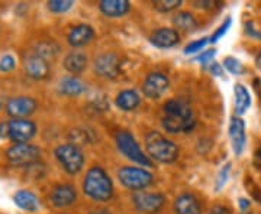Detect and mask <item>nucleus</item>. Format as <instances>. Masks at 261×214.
Wrapping results in <instances>:
<instances>
[{
	"label": "nucleus",
	"instance_id": "nucleus-11",
	"mask_svg": "<svg viewBox=\"0 0 261 214\" xmlns=\"http://www.w3.org/2000/svg\"><path fill=\"white\" fill-rule=\"evenodd\" d=\"M6 110L12 117H28L37 110V102L31 97H16L8 102Z\"/></svg>",
	"mask_w": 261,
	"mask_h": 214
},
{
	"label": "nucleus",
	"instance_id": "nucleus-34",
	"mask_svg": "<svg viewBox=\"0 0 261 214\" xmlns=\"http://www.w3.org/2000/svg\"><path fill=\"white\" fill-rule=\"evenodd\" d=\"M215 49H209V51H206V52H203V54H200V55L197 56L196 59L199 61V63H202V64H205V63H207V61H211L212 58L215 56Z\"/></svg>",
	"mask_w": 261,
	"mask_h": 214
},
{
	"label": "nucleus",
	"instance_id": "nucleus-14",
	"mask_svg": "<svg viewBox=\"0 0 261 214\" xmlns=\"http://www.w3.org/2000/svg\"><path fill=\"white\" fill-rule=\"evenodd\" d=\"M229 136L232 149L237 155H241L245 148V125L241 117H232L229 125Z\"/></svg>",
	"mask_w": 261,
	"mask_h": 214
},
{
	"label": "nucleus",
	"instance_id": "nucleus-1",
	"mask_svg": "<svg viewBox=\"0 0 261 214\" xmlns=\"http://www.w3.org/2000/svg\"><path fill=\"white\" fill-rule=\"evenodd\" d=\"M163 126L171 133L192 131L195 126V116L189 104L180 100H170L166 103Z\"/></svg>",
	"mask_w": 261,
	"mask_h": 214
},
{
	"label": "nucleus",
	"instance_id": "nucleus-40",
	"mask_svg": "<svg viewBox=\"0 0 261 214\" xmlns=\"http://www.w3.org/2000/svg\"><path fill=\"white\" fill-rule=\"evenodd\" d=\"M240 205H241V210L245 211V210L248 208V201H247L245 198H241V200H240Z\"/></svg>",
	"mask_w": 261,
	"mask_h": 214
},
{
	"label": "nucleus",
	"instance_id": "nucleus-17",
	"mask_svg": "<svg viewBox=\"0 0 261 214\" xmlns=\"http://www.w3.org/2000/svg\"><path fill=\"white\" fill-rule=\"evenodd\" d=\"M94 37V30L89 25H79L71 29L68 35V42L71 47H83L87 42H90Z\"/></svg>",
	"mask_w": 261,
	"mask_h": 214
},
{
	"label": "nucleus",
	"instance_id": "nucleus-6",
	"mask_svg": "<svg viewBox=\"0 0 261 214\" xmlns=\"http://www.w3.org/2000/svg\"><path fill=\"white\" fill-rule=\"evenodd\" d=\"M6 155H8V159L12 165L25 167V165H31L35 161H38L41 152L37 146H32L28 143H15L13 146L8 149Z\"/></svg>",
	"mask_w": 261,
	"mask_h": 214
},
{
	"label": "nucleus",
	"instance_id": "nucleus-5",
	"mask_svg": "<svg viewBox=\"0 0 261 214\" xmlns=\"http://www.w3.org/2000/svg\"><path fill=\"white\" fill-rule=\"evenodd\" d=\"M57 159L61 162V165L70 174H77L84 164V157L82 150L75 146L74 143L71 145H61L56 149Z\"/></svg>",
	"mask_w": 261,
	"mask_h": 214
},
{
	"label": "nucleus",
	"instance_id": "nucleus-9",
	"mask_svg": "<svg viewBox=\"0 0 261 214\" xmlns=\"http://www.w3.org/2000/svg\"><path fill=\"white\" fill-rule=\"evenodd\" d=\"M121 70V59L116 54H103L94 61V71L105 78H115Z\"/></svg>",
	"mask_w": 261,
	"mask_h": 214
},
{
	"label": "nucleus",
	"instance_id": "nucleus-28",
	"mask_svg": "<svg viewBox=\"0 0 261 214\" xmlns=\"http://www.w3.org/2000/svg\"><path fill=\"white\" fill-rule=\"evenodd\" d=\"M181 2L180 0H159L154 3V8L159 12H171L180 8Z\"/></svg>",
	"mask_w": 261,
	"mask_h": 214
},
{
	"label": "nucleus",
	"instance_id": "nucleus-8",
	"mask_svg": "<svg viewBox=\"0 0 261 214\" xmlns=\"http://www.w3.org/2000/svg\"><path fill=\"white\" fill-rule=\"evenodd\" d=\"M8 129H9L8 138H10L15 143H27L37 133L35 123L28 119H13L8 123Z\"/></svg>",
	"mask_w": 261,
	"mask_h": 214
},
{
	"label": "nucleus",
	"instance_id": "nucleus-22",
	"mask_svg": "<svg viewBox=\"0 0 261 214\" xmlns=\"http://www.w3.org/2000/svg\"><path fill=\"white\" fill-rule=\"evenodd\" d=\"M13 200H15L16 205L25 211H37L38 207H39L38 198L31 191H19L15 194Z\"/></svg>",
	"mask_w": 261,
	"mask_h": 214
},
{
	"label": "nucleus",
	"instance_id": "nucleus-25",
	"mask_svg": "<svg viewBox=\"0 0 261 214\" xmlns=\"http://www.w3.org/2000/svg\"><path fill=\"white\" fill-rule=\"evenodd\" d=\"M173 23L177 26L178 29L185 30V32H192L197 28V22L193 18V15L187 13V12H180L174 18H173Z\"/></svg>",
	"mask_w": 261,
	"mask_h": 214
},
{
	"label": "nucleus",
	"instance_id": "nucleus-10",
	"mask_svg": "<svg viewBox=\"0 0 261 214\" xmlns=\"http://www.w3.org/2000/svg\"><path fill=\"white\" fill-rule=\"evenodd\" d=\"M134 204L142 213H157L164 204V197L154 193H140L134 196Z\"/></svg>",
	"mask_w": 261,
	"mask_h": 214
},
{
	"label": "nucleus",
	"instance_id": "nucleus-31",
	"mask_svg": "<svg viewBox=\"0 0 261 214\" xmlns=\"http://www.w3.org/2000/svg\"><path fill=\"white\" fill-rule=\"evenodd\" d=\"M229 26H231V18H228L226 20H225L224 23H222V25L219 26V29H218V30L215 32L214 35H212V38H211L209 41H211V42H216V41H219V39H221V38L224 37L225 34L228 32Z\"/></svg>",
	"mask_w": 261,
	"mask_h": 214
},
{
	"label": "nucleus",
	"instance_id": "nucleus-30",
	"mask_svg": "<svg viewBox=\"0 0 261 214\" xmlns=\"http://www.w3.org/2000/svg\"><path fill=\"white\" fill-rule=\"evenodd\" d=\"M15 66H16V63H15V58L13 56H2V59H0V71L2 73H9V71H12L15 68Z\"/></svg>",
	"mask_w": 261,
	"mask_h": 214
},
{
	"label": "nucleus",
	"instance_id": "nucleus-13",
	"mask_svg": "<svg viewBox=\"0 0 261 214\" xmlns=\"http://www.w3.org/2000/svg\"><path fill=\"white\" fill-rule=\"evenodd\" d=\"M23 66H25V73L34 80H42L49 74V66H48L47 59L38 56L37 54L28 56Z\"/></svg>",
	"mask_w": 261,
	"mask_h": 214
},
{
	"label": "nucleus",
	"instance_id": "nucleus-32",
	"mask_svg": "<svg viewBox=\"0 0 261 214\" xmlns=\"http://www.w3.org/2000/svg\"><path fill=\"white\" fill-rule=\"evenodd\" d=\"M207 42H209V39H207V38H203V39H199V41H195V42L189 44L186 47V49H185V54H193V52L200 51Z\"/></svg>",
	"mask_w": 261,
	"mask_h": 214
},
{
	"label": "nucleus",
	"instance_id": "nucleus-23",
	"mask_svg": "<svg viewBox=\"0 0 261 214\" xmlns=\"http://www.w3.org/2000/svg\"><path fill=\"white\" fill-rule=\"evenodd\" d=\"M233 91H235V112L237 114H244L251 104L250 93L241 84H237Z\"/></svg>",
	"mask_w": 261,
	"mask_h": 214
},
{
	"label": "nucleus",
	"instance_id": "nucleus-38",
	"mask_svg": "<svg viewBox=\"0 0 261 214\" xmlns=\"http://www.w3.org/2000/svg\"><path fill=\"white\" fill-rule=\"evenodd\" d=\"M9 129H8V123H2L0 125V136H8Z\"/></svg>",
	"mask_w": 261,
	"mask_h": 214
},
{
	"label": "nucleus",
	"instance_id": "nucleus-16",
	"mask_svg": "<svg viewBox=\"0 0 261 214\" xmlns=\"http://www.w3.org/2000/svg\"><path fill=\"white\" fill-rule=\"evenodd\" d=\"M51 201L56 207H67L75 201V190L71 186H58L51 193Z\"/></svg>",
	"mask_w": 261,
	"mask_h": 214
},
{
	"label": "nucleus",
	"instance_id": "nucleus-39",
	"mask_svg": "<svg viewBox=\"0 0 261 214\" xmlns=\"http://www.w3.org/2000/svg\"><path fill=\"white\" fill-rule=\"evenodd\" d=\"M255 165L261 168V148L257 149L255 152Z\"/></svg>",
	"mask_w": 261,
	"mask_h": 214
},
{
	"label": "nucleus",
	"instance_id": "nucleus-33",
	"mask_svg": "<svg viewBox=\"0 0 261 214\" xmlns=\"http://www.w3.org/2000/svg\"><path fill=\"white\" fill-rule=\"evenodd\" d=\"M229 168H231V165L228 164V165L221 171L219 178H218V181H216V190H218V191L225 186V182H226V179H228V175H229Z\"/></svg>",
	"mask_w": 261,
	"mask_h": 214
},
{
	"label": "nucleus",
	"instance_id": "nucleus-36",
	"mask_svg": "<svg viewBox=\"0 0 261 214\" xmlns=\"http://www.w3.org/2000/svg\"><path fill=\"white\" fill-rule=\"evenodd\" d=\"M245 30H247V34H248V35H251V37L261 38L260 32H255V30H254V25H252L251 22H248V23H247V26H245Z\"/></svg>",
	"mask_w": 261,
	"mask_h": 214
},
{
	"label": "nucleus",
	"instance_id": "nucleus-24",
	"mask_svg": "<svg viewBox=\"0 0 261 214\" xmlns=\"http://www.w3.org/2000/svg\"><path fill=\"white\" fill-rule=\"evenodd\" d=\"M116 104L122 110L129 112V110L137 109V106L140 104V96L134 90H125L116 97Z\"/></svg>",
	"mask_w": 261,
	"mask_h": 214
},
{
	"label": "nucleus",
	"instance_id": "nucleus-18",
	"mask_svg": "<svg viewBox=\"0 0 261 214\" xmlns=\"http://www.w3.org/2000/svg\"><path fill=\"white\" fill-rule=\"evenodd\" d=\"M176 213L177 214H202V207L197 198L192 194H183L176 200Z\"/></svg>",
	"mask_w": 261,
	"mask_h": 214
},
{
	"label": "nucleus",
	"instance_id": "nucleus-4",
	"mask_svg": "<svg viewBox=\"0 0 261 214\" xmlns=\"http://www.w3.org/2000/svg\"><path fill=\"white\" fill-rule=\"evenodd\" d=\"M116 143H118L119 150L126 158H129L130 161H134L137 164H142L144 167H149L151 165V161L141 150L140 145L137 143V140L134 139V136L130 133H128V132H119L116 135Z\"/></svg>",
	"mask_w": 261,
	"mask_h": 214
},
{
	"label": "nucleus",
	"instance_id": "nucleus-37",
	"mask_svg": "<svg viewBox=\"0 0 261 214\" xmlns=\"http://www.w3.org/2000/svg\"><path fill=\"white\" fill-rule=\"evenodd\" d=\"M211 73L215 75H224V73H222V68H221V66L219 64H216V63H214L212 66H211Z\"/></svg>",
	"mask_w": 261,
	"mask_h": 214
},
{
	"label": "nucleus",
	"instance_id": "nucleus-20",
	"mask_svg": "<svg viewBox=\"0 0 261 214\" xmlns=\"http://www.w3.org/2000/svg\"><path fill=\"white\" fill-rule=\"evenodd\" d=\"M58 90L64 96H79L86 91V85L74 77H65L58 84Z\"/></svg>",
	"mask_w": 261,
	"mask_h": 214
},
{
	"label": "nucleus",
	"instance_id": "nucleus-19",
	"mask_svg": "<svg viewBox=\"0 0 261 214\" xmlns=\"http://www.w3.org/2000/svg\"><path fill=\"white\" fill-rule=\"evenodd\" d=\"M129 9L130 5L126 0H103L100 3V10L111 18L123 16Z\"/></svg>",
	"mask_w": 261,
	"mask_h": 214
},
{
	"label": "nucleus",
	"instance_id": "nucleus-29",
	"mask_svg": "<svg viewBox=\"0 0 261 214\" xmlns=\"http://www.w3.org/2000/svg\"><path fill=\"white\" fill-rule=\"evenodd\" d=\"M224 66L225 68L232 73V74H243L244 67L243 64L237 59V58H232V56H226L224 59Z\"/></svg>",
	"mask_w": 261,
	"mask_h": 214
},
{
	"label": "nucleus",
	"instance_id": "nucleus-27",
	"mask_svg": "<svg viewBox=\"0 0 261 214\" xmlns=\"http://www.w3.org/2000/svg\"><path fill=\"white\" fill-rule=\"evenodd\" d=\"M73 6L71 0H53L48 3V9L54 13H64Z\"/></svg>",
	"mask_w": 261,
	"mask_h": 214
},
{
	"label": "nucleus",
	"instance_id": "nucleus-35",
	"mask_svg": "<svg viewBox=\"0 0 261 214\" xmlns=\"http://www.w3.org/2000/svg\"><path fill=\"white\" fill-rule=\"evenodd\" d=\"M209 214H231V211L224 205H215V207L211 208Z\"/></svg>",
	"mask_w": 261,
	"mask_h": 214
},
{
	"label": "nucleus",
	"instance_id": "nucleus-12",
	"mask_svg": "<svg viewBox=\"0 0 261 214\" xmlns=\"http://www.w3.org/2000/svg\"><path fill=\"white\" fill-rule=\"evenodd\" d=\"M168 88V78L161 73H151L144 83V94L149 99H159Z\"/></svg>",
	"mask_w": 261,
	"mask_h": 214
},
{
	"label": "nucleus",
	"instance_id": "nucleus-3",
	"mask_svg": "<svg viewBox=\"0 0 261 214\" xmlns=\"http://www.w3.org/2000/svg\"><path fill=\"white\" fill-rule=\"evenodd\" d=\"M145 146L149 155L163 164H170L178 157L177 146L171 140L166 139L159 132H151L147 135Z\"/></svg>",
	"mask_w": 261,
	"mask_h": 214
},
{
	"label": "nucleus",
	"instance_id": "nucleus-41",
	"mask_svg": "<svg viewBox=\"0 0 261 214\" xmlns=\"http://www.w3.org/2000/svg\"><path fill=\"white\" fill-rule=\"evenodd\" d=\"M255 63H257V67L261 70V52L257 55V61H255Z\"/></svg>",
	"mask_w": 261,
	"mask_h": 214
},
{
	"label": "nucleus",
	"instance_id": "nucleus-2",
	"mask_svg": "<svg viewBox=\"0 0 261 214\" xmlns=\"http://www.w3.org/2000/svg\"><path fill=\"white\" fill-rule=\"evenodd\" d=\"M84 193L96 201H108L113 194L111 178L102 168H92L84 178Z\"/></svg>",
	"mask_w": 261,
	"mask_h": 214
},
{
	"label": "nucleus",
	"instance_id": "nucleus-21",
	"mask_svg": "<svg viewBox=\"0 0 261 214\" xmlns=\"http://www.w3.org/2000/svg\"><path fill=\"white\" fill-rule=\"evenodd\" d=\"M87 66V58L82 52H71L65 56L64 67L71 74H80Z\"/></svg>",
	"mask_w": 261,
	"mask_h": 214
},
{
	"label": "nucleus",
	"instance_id": "nucleus-15",
	"mask_svg": "<svg viewBox=\"0 0 261 214\" xmlns=\"http://www.w3.org/2000/svg\"><path fill=\"white\" fill-rule=\"evenodd\" d=\"M151 44L159 48H171L178 44V34L174 29H159L151 35Z\"/></svg>",
	"mask_w": 261,
	"mask_h": 214
},
{
	"label": "nucleus",
	"instance_id": "nucleus-26",
	"mask_svg": "<svg viewBox=\"0 0 261 214\" xmlns=\"http://www.w3.org/2000/svg\"><path fill=\"white\" fill-rule=\"evenodd\" d=\"M58 54V45L53 41H45L38 44L37 47V55L47 59V58H54Z\"/></svg>",
	"mask_w": 261,
	"mask_h": 214
},
{
	"label": "nucleus",
	"instance_id": "nucleus-7",
	"mask_svg": "<svg viewBox=\"0 0 261 214\" xmlns=\"http://www.w3.org/2000/svg\"><path fill=\"white\" fill-rule=\"evenodd\" d=\"M119 179L129 190H142L152 182V175L142 168L125 167L119 171Z\"/></svg>",
	"mask_w": 261,
	"mask_h": 214
}]
</instances>
